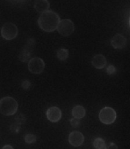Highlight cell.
Here are the masks:
<instances>
[{"instance_id":"1","label":"cell","mask_w":130,"mask_h":149,"mask_svg":"<svg viewBox=\"0 0 130 149\" xmlns=\"http://www.w3.org/2000/svg\"><path fill=\"white\" fill-rule=\"evenodd\" d=\"M60 22L59 15L53 11L48 10L41 13L39 16L38 25L41 30L46 32H53L56 30L57 26Z\"/></svg>"},{"instance_id":"2","label":"cell","mask_w":130,"mask_h":149,"mask_svg":"<svg viewBox=\"0 0 130 149\" xmlns=\"http://www.w3.org/2000/svg\"><path fill=\"white\" fill-rule=\"evenodd\" d=\"M19 104L12 96H5L0 100V113L6 116H13L17 112Z\"/></svg>"},{"instance_id":"3","label":"cell","mask_w":130,"mask_h":149,"mask_svg":"<svg viewBox=\"0 0 130 149\" xmlns=\"http://www.w3.org/2000/svg\"><path fill=\"white\" fill-rule=\"evenodd\" d=\"M116 118V112L113 109L106 106L101 109L99 113V119L102 123L110 125L113 123Z\"/></svg>"},{"instance_id":"4","label":"cell","mask_w":130,"mask_h":149,"mask_svg":"<svg viewBox=\"0 0 130 149\" xmlns=\"http://www.w3.org/2000/svg\"><path fill=\"white\" fill-rule=\"evenodd\" d=\"M18 33H19L18 27L14 23L12 22L5 23L1 29V35L2 38L7 41H11L15 38L18 35Z\"/></svg>"},{"instance_id":"5","label":"cell","mask_w":130,"mask_h":149,"mask_svg":"<svg viewBox=\"0 0 130 149\" xmlns=\"http://www.w3.org/2000/svg\"><path fill=\"white\" fill-rule=\"evenodd\" d=\"M28 69L31 73L34 74H40L43 72L45 69V62L41 57H32L28 61Z\"/></svg>"},{"instance_id":"6","label":"cell","mask_w":130,"mask_h":149,"mask_svg":"<svg viewBox=\"0 0 130 149\" xmlns=\"http://www.w3.org/2000/svg\"><path fill=\"white\" fill-rule=\"evenodd\" d=\"M56 29L62 36L67 37L71 35L75 31V24L70 19H63L60 20Z\"/></svg>"},{"instance_id":"7","label":"cell","mask_w":130,"mask_h":149,"mask_svg":"<svg viewBox=\"0 0 130 149\" xmlns=\"http://www.w3.org/2000/svg\"><path fill=\"white\" fill-rule=\"evenodd\" d=\"M35 41L33 38H30L28 40L26 45L24 47H23L22 51H21L20 54H19V57L21 61L26 62L30 60V57L31 56V53H32L34 47Z\"/></svg>"},{"instance_id":"8","label":"cell","mask_w":130,"mask_h":149,"mask_svg":"<svg viewBox=\"0 0 130 149\" xmlns=\"http://www.w3.org/2000/svg\"><path fill=\"white\" fill-rule=\"evenodd\" d=\"M85 141V137L83 134L78 131H73L69 135V144L74 147H79L83 144Z\"/></svg>"},{"instance_id":"9","label":"cell","mask_w":130,"mask_h":149,"mask_svg":"<svg viewBox=\"0 0 130 149\" xmlns=\"http://www.w3.org/2000/svg\"><path fill=\"white\" fill-rule=\"evenodd\" d=\"M47 119L52 123H57L62 118L61 109L57 106H51L47 111Z\"/></svg>"},{"instance_id":"10","label":"cell","mask_w":130,"mask_h":149,"mask_svg":"<svg viewBox=\"0 0 130 149\" xmlns=\"http://www.w3.org/2000/svg\"><path fill=\"white\" fill-rule=\"evenodd\" d=\"M126 38L122 34H116L111 39V45L116 49H122L126 45Z\"/></svg>"},{"instance_id":"11","label":"cell","mask_w":130,"mask_h":149,"mask_svg":"<svg viewBox=\"0 0 130 149\" xmlns=\"http://www.w3.org/2000/svg\"><path fill=\"white\" fill-rule=\"evenodd\" d=\"M91 64L96 69H103L104 68H105L106 64H107L106 57L101 54H96L92 58Z\"/></svg>"},{"instance_id":"12","label":"cell","mask_w":130,"mask_h":149,"mask_svg":"<svg viewBox=\"0 0 130 149\" xmlns=\"http://www.w3.org/2000/svg\"><path fill=\"white\" fill-rule=\"evenodd\" d=\"M34 8L37 13L41 14L49 10L50 2L47 0H37L34 3Z\"/></svg>"},{"instance_id":"13","label":"cell","mask_w":130,"mask_h":149,"mask_svg":"<svg viewBox=\"0 0 130 149\" xmlns=\"http://www.w3.org/2000/svg\"><path fill=\"white\" fill-rule=\"evenodd\" d=\"M72 116H73V118H77V119H81V118H84L86 114L85 109L82 106H74L73 109H72Z\"/></svg>"},{"instance_id":"14","label":"cell","mask_w":130,"mask_h":149,"mask_svg":"<svg viewBox=\"0 0 130 149\" xmlns=\"http://www.w3.org/2000/svg\"><path fill=\"white\" fill-rule=\"evenodd\" d=\"M69 50L61 47L56 51V57L59 61H65L69 57Z\"/></svg>"},{"instance_id":"15","label":"cell","mask_w":130,"mask_h":149,"mask_svg":"<svg viewBox=\"0 0 130 149\" xmlns=\"http://www.w3.org/2000/svg\"><path fill=\"white\" fill-rule=\"evenodd\" d=\"M106 143L101 138H97L94 140L93 146L95 149H104L106 148Z\"/></svg>"},{"instance_id":"16","label":"cell","mask_w":130,"mask_h":149,"mask_svg":"<svg viewBox=\"0 0 130 149\" xmlns=\"http://www.w3.org/2000/svg\"><path fill=\"white\" fill-rule=\"evenodd\" d=\"M36 141H37V137L34 134L29 133V134H27L25 136V141L28 145L34 144V143L36 142Z\"/></svg>"},{"instance_id":"17","label":"cell","mask_w":130,"mask_h":149,"mask_svg":"<svg viewBox=\"0 0 130 149\" xmlns=\"http://www.w3.org/2000/svg\"><path fill=\"white\" fill-rule=\"evenodd\" d=\"M14 121H15V124L20 126V125H21L25 123L26 117L25 116L24 114H19V116H17L16 118H14Z\"/></svg>"},{"instance_id":"18","label":"cell","mask_w":130,"mask_h":149,"mask_svg":"<svg viewBox=\"0 0 130 149\" xmlns=\"http://www.w3.org/2000/svg\"><path fill=\"white\" fill-rule=\"evenodd\" d=\"M70 124H71L72 126L74 127V128H78V127L80 125V124H81V122H80L79 119L72 118L70 119Z\"/></svg>"},{"instance_id":"19","label":"cell","mask_w":130,"mask_h":149,"mask_svg":"<svg viewBox=\"0 0 130 149\" xmlns=\"http://www.w3.org/2000/svg\"><path fill=\"white\" fill-rule=\"evenodd\" d=\"M115 72H116V68L114 67L113 65H109L107 68V73L109 75H112V74H115Z\"/></svg>"},{"instance_id":"20","label":"cell","mask_w":130,"mask_h":149,"mask_svg":"<svg viewBox=\"0 0 130 149\" xmlns=\"http://www.w3.org/2000/svg\"><path fill=\"white\" fill-rule=\"evenodd\" d=\"M31 86V82L28 81V80H24V81L21 83V87L24 89V90H28L30 86Z\"/></svg>"},{"instance_id":"21","label":"cell","mask_w":130,"mask_h":149,"mask_svg":"<svg viewBox=\"0 0 130 149\" xmlns=\"http://www.w3.org/2000/svg\"><path fill=\"white\" fill-rule=\"evenodd\" d=\"M104 149H118V147L115 143L110 142L107 145H106V148Z\"/></svg>"},{"instance_id":"22","label":"cell","mask_w":130,"mask_h":149,"mask_svg":"<svg viewBox=\"0 0 130 149\" xmlns=\"http://www.w3.org/2000/svg\"><path fill=\"white\" fill-rule=\"evenodd\" d=\"M2 149H14V148L10 145H6L2 147Z\"/></svg>"}]
</instances>
